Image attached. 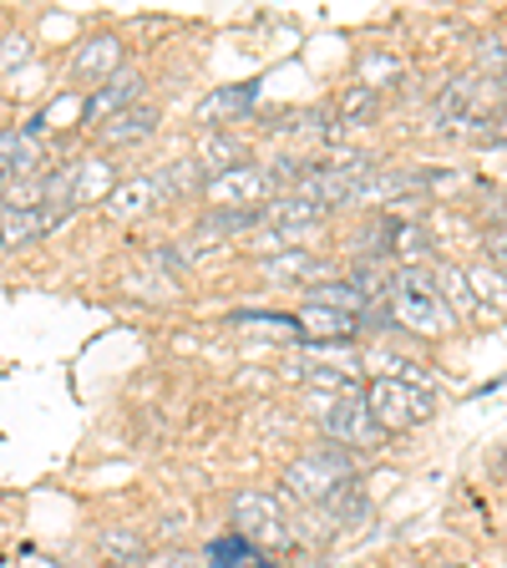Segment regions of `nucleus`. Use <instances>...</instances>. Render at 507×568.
I'll use <instances>...</instances> for the list:
<instances>
[{
  "mask_svg": "<svg viewBox=\"0 0 507 568\" xmlns=\"http://www.w3.org/2000/svg\"><path fill=\"white\" fill-rule=\"evenodd\" d=\"M386 315L396 331H412V335H447L457 331V315L442 295H416V290H391L386 295Z\"/></svg>",
  "mask_w": 507,
  "mask_h": 568,
  "instance_id": "obj_4",
  "label": "nucleus"
},
{
  "mask_svg": "<svg viewBox=\"0 0 507 568\" xmlns=\"http://www.w3.org/2000/svg\"><path fill=\"white\" fill-rule=\"evenodd\" d=\"M295 325H300V335L315 341V345H345V341H355V331H361V320L355 315H341V310L315 305V300L295 315Z\"/></svg>",
  "mask_w": 507,
  "mask_h": 568,
  "instance_id": "obj_7",
  "label": "nucleus"
},
{
  "mask_svg": "<svg viewBox=\"0 0 507 568\" xmlns=\"http://www.w3.org/2000/svg\"><path fill=\"white\" fill-rule=\"evenodd\" d=\"M107 183H112V168L107 163H87V168H71V209L102 199Z\"/></svg>",
  "mask_w": 507,
  "mask_h": 568,
  "instance_id": "obj_21",
  "label": "nucleus"
},
{
  "mask_svg": "<svg viewBox=\"0 0 507 568\" xmlns=\"http://www.w3.org/2000/svg\"><path fill=\"white\" fill-rule=\"evenodd\" d=\"M497 87H503V92H507V71H503V77H497Z\"/></svg>",
  "mask_w": 507,
  "mask_h": 568,
  "instance_id": "obj_31",
  "label": "nucleus"
},
{
  "mask_svg": "<svg viewBox=\"0 0 507 568\" xmlns=\"http://www.w3.org/2000/svg\"><path fill=\"white\" fill-rule=\"evenodd\" d=\"M264 274L270 280H320V260L315 254H305V248H284V254H274V260H264Z\"/></svg>",
  "mask_w": 507,
  "mask_h": 568,
  "instance_id": "obj_18",
  "label": "nucleus"
},
{
  "mask_svg": "<svg viewBox=\"0 0 507 568\" xmlns=\"http://www.w3.org/2000/svg\"><path fill=\"white\" fill-rule=\"evenodd\" d=\"M6 183H11V163H6V158H0V189H6Z\"/></svg>",
  "mask_w": 507,
  "mask_h": 568,
  "instance_id": "obj_28",
  "label": "nucleus"
},
{
  "mask_svg": "<svg viewBox=\"0 0 507 568\" xmlns=\"http://www.w3.org/2000/svg\"><path fill=\"white\" fill-rule=\"evenodd\" d=\"M432 280H437V290H447L442 300H452V315H473V310H477V295H473V284H467V274H462V270L437 264V270H432Z\"/></svg>",
  "mask_w": 507,
  "mask_h": 568,
  "instance_id": "obj_19",
  "label": "nucleus"
},
{
  "mask_svg": "<svg viewBox=\"0 0 507 568\" xmlns=\"http://www.w3.org/2000/svg\"><path fill=\"white\" fill-rule=\"evenodd\" d=\"M26 57H31L26 36H11V41H6V51H0V67H16V61H26Z\"/></svg>",
  "mask_w": 507,
  "mask_h": 568,
  "instance_id": "obj_26",
  "label": "nucleus"
},
{
  "mask_svg": "<svg viewBox=\"0 0 507 568\" xmlns=\"http://www.w3.org/2000/svg\"><path fill=\"white\" fill-rule=\"evenodd\" d=\"M493 128H497V138H507V112H503V118L493 122Z\"/></svg>",
  "mask_w": 507,
  "mask_h": 568,
  "instance_id": "obj_29",
  "label": "nucleus"
},
{
  "mask_svg": "<svg viewBox=\"0 0 507 568\" xmlns=\"http://www.w3.org/2000/svg\"><path fill=\"white\" fill-rule=\"evenodd\" d=\"M351 477H355L351 457H345L335 442H325V447L305 452V457H295L284 467V497L300 503V508H320V503H325L341 483H351Z\"/></svg>",
  "mask_w": 507,
  "mask_h": 568,
  "instance_id": "obj_1",
  "label": "nucleus"
},
{
  "mask_svg": "<svg viewBox=\"0 0 507 568\" xmlns=\"http://www.w3.org/2000/svg\"><path fill=\"white\" fill-rule=\"evenodd\" d=\"M467 284H473L477 305H507V280H503V270H493V264H473V270H467Z\"/></svg>",
  "mask_w": 507,
  "mask_h": 568,
  "instance_id": "obj_22",
  "label": "nucleus"
},
{
  "mask_svg": "<svg viewBox=\"0 0 507 568\" xmlns=\"http://www.w3.org/2000/svg\"><path fill=\"white\" fill-rule=\"evenodd\" d=\"M366 406L371 416L381 422V432H412V426H426L432 416H437V396L422 386H412V381L402 376H376L366 386Z\"/></svg>",
  "mask_w": 507,
  "mask_h": 568,
  "instance_id": "obj_2",
  "label": "nucleus"
},
{
  "mask_svg": "<svg viewBox=\"0 0 507 568\" xmlns=\"http://www.w3.org/2000/svg\"><path fill=\"white\" fill-rule=\"evenodd\" d=\"M315 305H331V310H341V315H361V310L371 315V300L361 295L351 280H325L315 290Z\"/></svg>",
  "mask_w": 507,
  "mask_h": 568,
  "instance_id": "obj_20",
  "label": "nucleus"
},
{
  "mask_svg": "<svg viewBox=\"0 0 507 568\" xmlns=\"http://www.w3.org/2000/svg\"><path fill=\"white\" fill-rule=\"evenodd\" d=\"M254 97H260V82L224 87V92L203 97V106H199V122H203V132H209V128H219V122H234L239 112H249V106H254Z\"/></svg>",
  "mask_w": 507,
  "mask_h": 568,
  "instance_id": "obj_13",
  "label": "nucleus"
},
{
  "mask_svg": "<svg viewBox=\"0 0 507 568\" xmlns=\"http://www.w3.org/2000/svg\"><path fill=\"white\" fill-rule=\"evenodd\" d=\"M71 71H77V82H112L122 71V41L118 36H97V41H87L82 51H77V61H71Z\"/></svg>",
  "mask_w": 507,
  "mask_h": 568,
  "instance_id": "obj_10",
  "label": "nucleus"
},
{
  "mask_svg": "<svg viewBox=\"0 0 507 568\" xmlns=\"http://www.w3.org/2000/svg\"><path fill=\"white\" fill-rule=\"evenodd\" d=\"M244 138H234V132H224V128H209L203 132V142H199V173H203V183L209 178H219V173H229V168H244Z\"/></svg>",
  "mask_w": 507,
  "mask_h": 568,
  "instance_id": "obj_11",
  "label": "nucleus"
},
{
  "mask_svg": "<svg viewBox=\"0 0 507 568\" xmlns=\"http://www.w3.org/2000/svg\"><path fill=\"white\" fill-rule=\"evenodd\" d=\"M437 568H467V564H437Z\"/></svg>",
  "mask_w": 507,
  "mask_h": 568,
  "instance_id": "obj_32",
  "label": "nucleus"
},
{
  "mask_svg": "<svg viewBox=\"0 0 507 568\" xmlns=\"http://www.w3.org/2000/svg\"><path fill=\"white\" fill-rule=\"evenodd\" d=\"M320 426H325V437L335 442V447H381L386 442V432H381V422L371 416L366 396H351V402H335L331 412L320 416Z\"/></svg>",
  "mask_w": 507,
  "mask_h": 568,
  "instance_id": "obj_5",
  "label": "nucleus"
},
{
  "mask_svg": "<svg viewBox=\"0 0 507 568\" xmlns=\"http://www.w3.org/2000/svg\"><path fill=\"white\" fill-rule=\"evenodd\" d=\"M142 568H209V558L189 554V548H168V554H148Z\"/></svg>",
  "mask_w": 507,
  "mask_h": 568,
  "instance_id": "obj_24",
  "label": "nucleus"
},
{
  "mask_svg": "<svg viewBox=\"0 0 507 568\" xmlns=\"http://www.w3.org/2000/svg\"><path fill=\"white\" fill-rule=\"evenodd\" d=\"M203 558H209V568H274V558L260 554L254 544H244L239 532H224V538H213V544L203 548Z\"/></svg>",
  "mask_w": 507,
  "mask_h": 568,
  "instance_id": "obj_14",
  "label": "nucleus"
},
{
  "mask_svg": "<svg viewBox=\"0 0 507 568\" xmlns=\"http://www.w3.org/2000/svg\"><path fill=\"white\" fill-rule=\"evenodd\" d=\"M153 203H158V183H153V178H128V183H118V189L107 193L112 219H138V213H148Z\"/></svg>",
  "mask_w": 507,
  "mask_h": 568,
  "instance_id": "obj_15",
  "label": "nucleus"
},
{
  "mask_svg": "<svg viewBox=\"0 0 507 568\" xmlns=\"http://www.w3.org/2000/svg\"><path fill=\"white\" fill-rule=\"evenodd\" d=\"M138 92H142V77H138V71H122V77H112L107 87H97V92L87 97V122H92V128H107V122L118 118V112L138 106Z\"/></svg>",
  "mask_w": 507,
  "mask_h": 568,
  "instance_id": "obj_8",
  "label": "nucleus"
},
{
  "mask_svg": "<svg viewBox=\"0 0 507 568\" xmlns=\"http://www.w3.org/2000/svg\"><path fill=\"white\" fill-rule=\"evenodd\" d=\"M264 224L274 229V234H305V229H315V224H325V209L320 203H310V199H300V193H280L274 203H264Z\"/></svg>",
  "mask_w": 507,
  "mask_h": 568,
  "instance_id": "obj_9",
  "label": "nucleus"
},
{
  "mask_svg": "<svg viewBox=\"0 0 507 568\" xmlns=\"http://www.w3.org/2000/svg\"><path fill=\"white\" fill-rule=\"evenodd\" d=\"M345 118H361V112H376V92H371V87H351V97H345V106H341Z\"/></svg>",
  "mask_w": 507,
  "mask_h": 568,
  "instance_id": "obj_25",
  "label": "nucleus"
},
{
  "mask_svg": "<svg viewBox=\"0 0 507 568\" xmlns=\"http://www.w3.org/2000/svg\"><path fill=\"white\" fill-rule=\"evenodd\" d=\"M26 568H57V564H47V558H31V564H26Z\"/></svg>",
  "mask_w": 507,
  "mask_h": 568,
  "instance_id": "obj_30",
  "label": "nucleus"
},
{
  "mask_svg": "<svg viewBox=\"0 0 507 568\" xmlns=\"http://www.w3.org/2000/svg\"><path fill=\"white\" fill-rule=\"evenodd\" d=\"M97 544H102V554L112 558V564H128V568L148 564V544H142V532H132V528H107Z\"/></svg>",
  "mask_w": 507,
  "mask_h": 568,
  "instance_id": "obj_17",
  "label": "nucleus"
},
{
  "mask_svg": "<svg viewBox=\"0 0 507 568\" xmlns=\"http://www.w3.org/2000/svg\"><path fill=\"white\" fill-rule=\"evenodd\" d=\"M199 178H203L199 163H173L163 178H153V183H158V193H183V189H193Z\"/></svg>",
  "mask_w": 507,
  "mask_h": 568,
  "instance_id": "obj_23",
  "label": "nucleus"
},
{
  "mask_svg": "<svg viewBox=\"0 0 507 568\" xmlns=\"http://www.w3.org/2000/svg\"><path fill=\"white\" fill-rule=\"evenodd\" d=\"M270 189H274V173H264V168H229V173L203 183L209 203H219V209H260L270 199Z\"/></svg>",
  "mask_w": 507,
  "mask_h": 568,
  "instance_id": "obj_6",
  "label": "nucleus"
},
{
  "mask_svg": "<svg viewBox=\"0 0 507 568\" xmlns=\"http://www.w3.org/2000/svg\"><path fill=\"white\" fill-rule=\"evenodd\" d=\"M158 112L153 106H128V112H118V118L102 128V142L107 148H128V142H142L148 132H153Z\"/></svg>",
  "mask_w": 507,
  "mask_h": 568,
  "instance_id": "obj_16",
  "label": "nucleus"
},
{
  "mask_svg": "<svg viewBox=\"0 0 507 568\" xmlns=\"http://www.w3.org/2000/svg\"><path fill=\"white\" fill-rule=\"evenodd\" d=\"M487 254H493V270H507V229H497V234L487 239Z\"/></svg>",
  "mask_w": 507,
  "mask_h": 568,
  "instance_id": "obj_27",
  "label": "nucleus"
},
{
  "mask_svg": "<svg viewBox=\"0 0 507 568\" xmlns=\"http://www.w3.org/2000/svg\"><path fill=\"white\" fill-rule=\"evenodd\" d=\"M51 229V213L41 209H11L0 203V248H26L31 239H41Z\"/></svg>",
  "mask_w": 507,
  "mask_h": 568,
  "instance_id": "obj_12",
  "label": "nucleus"
},
{
  "mask_svg": "<svg viewBox=\"0 0 507 568\" xmlns=\"http://www.w3.org/2000/svg\"><path fill=\"white\" fill-rule=\"evenodd\" d=\"M234 532L260 554L295 544V523L284 518V503L274 493H239L234 497Z\"/></svg>",
  "mask_w": 507,
  "mask_h": 568,
  "instance_id": "obj_3",
  "label": "nucleus"
}]
</instances>
